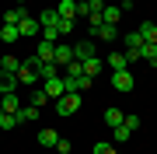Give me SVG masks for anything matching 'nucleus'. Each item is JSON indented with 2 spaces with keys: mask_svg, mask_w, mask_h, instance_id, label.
<instances>
[{
  "mask_svg": "<svg viewBox=\"0 0 157 154\" xmlns=\"http://www.w3.org/2000/svg\"><path fill=\"white\" fill-rule=\"evenodd\" d=\"M129 4H133V0H122V7H129Z\"/></svg>",
  "mask_w": 157,
  "mask_h": 154,
  "instance_id": "nucleus-35",
  "label": "nucleus"
},
{
  "mask_svg": "<svg viewBox=\"0 0 157 154\" xmlns=\"http://www.w3.org/2000/svg\"><path fill=\"white\" fill-rule=\"evenodd\" d=\"M67 77H84V63H80V60H70L67 63Z\"/></svg>",
  "mask_w": 157,
  "mask_h": 154,
  "instance_id": "nucleus-23",
  "label": "nucleus"
},
{
  "mask_svg": "<svg viewBox=\"0 0 157 154\" xmlns=\"http://www.w3.org/2000/svg\"><path fill=\"white\" fill-rule=\"evenodd\" d=\"M70 60H73V46H67V42H56V49H52V63H56V67H67Z\"/></svg>",
  "mask_w": 157,
  "mask_h": 154,
  "instance_id": "nucleus-7",
  "label": "nucleus"
},
{
  "mask_svg": "<svg viewBox=\"0 0 157 154\" xmlns=\"http://www.w3.org/2000/svg\"><path fill=\"white\" fill-rule=\"evenodd\" d=\"M14 4H17V7H25V0H14Z\"/></svg>",
  "mask_w": 157,
  "mask_h": 154,
  "instance_id": "nucleus-34",
  "label": "nucleus"
},
{
  "mask_svg": "<svg viewBox=\"0 0 157 154\" xmlns=\"http://www.w3.org/2000/svg\"><path fill=\"white\" fill-rule=\"evenodd\" d=\"M73 4H77V7H84V4H91V0H73Z\"/></svg>",
  "mask_w": 157,
  "mask_h": 154,
  "instance_id": "nucleus-33",
  "label": "nucleus"
},
{
  "mask_svg": "<svg viewBox=\"0 0 157 154\" xmlns=\"http://www.w3.org/2000/svg\"><path fill=\"white\" fill-rule=\"evenodd\" d=\"M91 35H94V39H105V42H115L119 39V25H105V21H101Z\"/></svg>",
  "mask_w": 157,
  "mask_h": 154,
  "instance_id": "nucleus-9",
  "label": "nucleus"
},
{
  "mask_svg": "<svg viewBox=\"0 0 157 154\" xmlns=\"http://www.w3.org/2000/svg\"><path fill=\"white\" fill-rule=\"evenodd\" d=\"M17 32H21V39H32V35H42V25L35 18H28V11H25L21 21H17Z\"/></svg>",
  "mask_w": 157,
  "mask_h": 154,
  "instance_id": "nucleus-3",
  "label": "nucleus"
},
{
  "mask_svg": "<svg viewBox=\"0 0 157 154\" xmlns=\"http://www.w3.org/2000/svg\"><path fill=\"white\" fill-rule=\"evenodd\" d=\"M17 109H21V102H17V95H0V112H17Z\"/></svg>",
  "mask_w": 157,
  "mask_h": 154,
  "instance_id": "nucleus-16",
  "label": "nucleus"
},
{
  "mask_svg": "<svg viewBox=\"0 0 157 154\" xmlns=\"http://www.w3.org/2000/svg\"><path fill=\"white\" fill-rule=\"evenodd\" d=\"M91 154H115V147H112L108 140H98V144H94V151H91Z\"/></svg>",
  "mask_w": 157,
  "mask_h": 154,
  "instance_id": "nucleus-29",
  "label": "nucleus"
},
{
  "mask_svg": "<svg viewBox=\"0 0 157 154\" xmlns=\"http://www.w3.org/2000/svg\"><path fill=\"white\" fill-rule=\"evenodd\" d=\"M56 14H59V18H70V21H77V4H73V0H59V4H56Z\"/></svg>",
  "mask_w": 157,
  "mask_h": 154,
  "instance_id": "nucleus-13",
  "label": "nucleus"
},
{
  "mask_svg": "<svg viewBox=\"0 0 157 154\" xmlns=\"http://www.w3.org/2000/svg\"><path fill=\"white\" fill-rule=\"evenodd\" d=\"M14 77H17V84H21V88H32V84H39V81H42V77L35 74L32 67H28V63H21V67H17V74H14Z\"/></svg>",
  "mask_w": 157,
  "mask_h": 154,
  "instance_id": "nucleus-6",
  "label": "nucleus"
},
{
  "mask_svg": "<svg viewBox=\"0 0 157 154\" xmlns=\"http://www.w3.org/2000/svg\"><path fill=\"white\" fill-rule=\"evenodd\" d=\"M56 140H59V133L52 130V126H45V130H39V144H42V147H56Z\"/></svg>",
  "mask_w": 157,
  "mask_h": 154,
  "instance_id": "nucleus-15",
  "label": "nucleus"
},
{
  "mask_svg": "<svg viewBox=\"0 0 157 154\" xmlns=\"http://www.w3.org/2000/svg\"><path fill=\"white\" fill-rule=\"evenodd\" d=\"M42 39L45 42H56L59 39V28H56V25H42Z\"/></svg>",
  "mask_w": 157,
  "mask_h": 154,
  "instance_id": "nucleus-25",
  "label": "nucleus"
},
{
  "mask_svg": "<svg viewBox=\"0 0 157 154\" xmlns=\"http://www.w3.org/2000/svg\"><path fill=\"white\" fill-rule=\"evenodd\" d=\"M73 25H77V21H70V18H59L56 28H59V35H67V32H73Z\"/></svg>",
  "mask_w": 157,
  "mask_h": 154,
  "instance_id": "nucleus-31",
  "label": "nucleus"
},
{
  "mask_svg": "<svg viewBox=\"0 0 157 154\" xmlns=\"http://www.w3.org/2000/svg\"><path fill=\"white\" fill-rule=\"evenodd\" d=\"M105 4H112V0H105Z\"/></svg>",
  "mask_w": 157,
  "mask_h": 154,
  "instance_id": "nucleus-36",
  "label": "nucleus"
},
{
  "mask_svg": "<svg viewBox=\"0 0 157 154\" xmlns=\"http://www.w3.org/2000/svg\"><path fill=\"white\" fill-rule=\"evenodd\" d=\"M77 109H80V95H59L56 98V116H73V112H77Z\"/></svg>",
  "mask_w": 157,
  "mask_h": 154,
  "instance_id": "nucleus-2",
  "label": "nucleus"
},
{
  "mask_svg": "<svg viewBox=\"0 0 157 154\" xmlns=\"http://www.w3.org/2000/svg\"><path fill=\"white\" fill-rule=\"evenodd\" d=\"M28 102H32L35 109H39V105H45V102H49V95H45L42 88H39V91H32V98H28Z\"/></svg>",
  "mask_w": 157,
  "mask_h": 154,
  "instance_id": "nucleus-28",
  "label": "nucleus"
},
{
  "mask_svg": "<svg viewBox=\"0 0 157 154\" xmlns=\"http://www.w3.org/2000/svg\"><path fill=\"white\" fill-rule=\"evenodd\" d=\"M105 67H108V70H129V63H126V53H108Z\"/></svg>",
  "mask_w": 157,
  "mask_h": 154,
  "instance_id": "nucleus-12",
  "label": "nucleus"
},
{
  "mask_svg": "<svg viewBox=\"0 0 157 154\" xmlns=\"http://www.w3.org/2000/svg\"><path fill=\"white\" fill-rule=\"evenodd\" d=\"M91 56H98V42L94 39H84V42H77V46H73V60H91Z\"/></svg>",
  "mask_w": 157,
  "mask_h": 154,
  "instance_id": "nucleus-4",
  "label": "nucleus"
},
{
  "mask_svg": "<svg viewBox=\"0 0 157 154\" xmlns=\"http://www.w3.org/2000/svg\"><path fill=\"white\" fill-rule=\"evenodd\" d=\"M17 67H21V60H17V56H11V53H7V56H0V70H7V74H17Z\"/></svg>",
  "mask_w": 157,
  "mask_h": 154,
  "instance_id": "nucleus-19",
  "label": "nucleus"
},
{
  "mask_svg": "<svg viewBox=\"0 0 157 154\" xmlns=\"http://www.w3.org/2000/svg\"><path fill=\"white\" fill-rule=\"evenodd\" d=\"M56 21H59V14L52 11V7H49V11H42V18H39V25H56Z\"/></svg>",
  "mask_w": 157,
  "mask_h": 154,
  "instance_id": "nucleus-27",
  "label": "nucleus"
},
{
  "mask_svg": "<svg viewBox=\"0 0 157 154\" xmlns=\"http://www.w3.org/2000/svg\"><path fill=\"white\" fill-rule=\"evenodd\" d=\"M122 11H126L122 4H105V11H101V21H105V25H119Z\"/></svg>",
  "mask_w": 157,
  "mask_h": 154,
  "instance_id": "nucleus-8",
  "label": "nucleus"
},
{
  "mask_svg": "<svg viewBox=\"0 0 157 154\" xmlns=\"http://www.w3.org/2000/svg\"><path fill=\"white\" fill-rule=\"evenodd\" d=\"M105 123H108V126H119V123H122V112H119L115 105H112V109H105Z\"/></svg>",
  "mask_w": 157,
  "mask_h": 154,
  "instance_id": "nucleus-24",
  "label": "nucleus"
},
{
  "mask_svg": "<svg viewBox=\"0 0 157 154\" xmlns=\"http://www.w3.org/2000/svg\"><path fill=\"white\" fill-rule=\"evenodd\" d=\"M17 88H21V84H17V77L7 74V70H0V95H14Z\"/></svg>",
  "mask_w": 157,
  "mask_h": 154,
  "instance_id": "nucleus-10",
  "label": "nucleus"
},
{
  "mask_svg": "<svg viewBox=\"0 0 157 154\" xmlns=\"http://www.w3.org/2000/svg\"><path fill=\"white\" fill-rule=\"evenodd\" d=\"M14 119H17V126H21V123H35V119H39V109H35V105H21L14 112Z\"/></svg>",
  "mask_w": 157,
  "mask_h": 154,
  "instance_id": "nucleus-11",
  "label": "nucleus"
},
{
  "mask_svg": "<svg viewBox=\"0 0 157 154\" xmlns=\"http://www.w3.org/2000/svg\"><path fill=\"white\" fill-rule=\"evenodd\" d=\"M0 39L11 46V42H17L21 39V32H17V25H0Z\"/></svg>",
  "mask_w": 157,
  "mask_h": 154,
  "instance_id": "nucleus-18",
  "label": "nucleus"
},
{
  "mask_svg": "<svg viewBox=\"0 0 157 154\" xmlns=\"http://www.w3.org/2000/svg\"><path fill=\"white\" fill-rule=\"evenodd\" d=\"M21 14H25V7H11V11H4V21H0V25H17Z\"/></svg>",
  "mask_w": 157,
  "mask_h": 154,
  "instance_id": "nucleus-21",
  "label": "nucleus"
},
{
  "mask_svg": "<svg viewBox=\"0 0 157 154\" xmlns=\"http://www.w3.org/2000/svg\"><path fill=\"white\" fill-rule=\"evenodd\" d=\"M112 88H115L119 95H129L136 88V77L129 74V70H112Z\"/></svg>",
  "mask_w": 157,
  "mask_h": 154,
  "instance_id": "nucleus-1",
  "label": "nucleus"
},
{
  "mask_svg": "<svg viewBox=\"0 0 157 154\" xmlns=\"http://www.w3.org/2000/svg\"><path fill=\"white\" fill-rule=\"evenodd\" d=\"M140 39L143 42H157V25L154 21H140Z\"/></svg>",
  "mask_w": 157,
  "mask_h": 154,
  "instance_id": "nucleus-17",
  "label": "nucleus"
},
{
  "mask_svg": "<svg viewBox=\"0 0 157 154\" xmlns=\"http://www.w3.org/2000/svg\"><path fill=\"white\" fill-rule=\"evenodd\" d=\"M129 137H133V130H126L122 123H119V126H112V140H115V144H126Z\"/></svg>",
  "mask_w": 157,
  "mask_h": 154,
  "instance_id": "nucleus-22",
  "label": "nucleus"
},
{
  "mask_svg": "<svg viewBox=\"0 0 157 154\" xmlns=\"http://www.w3.org/2000/svg\"><path fill=\"white\" fill-rule=\"evenodd\" d=\"M70 151H73V144L59 137V140H56V154H70Z\"/></svg>",
  "mask_w": 157,
  "mask_h": 154,
  "instance_id": "nucleus-32",
  "label": "nucleus"
},
{
  "mask_svg": "<svg viewBox=\"0 0 157 154\" xmlns=\"http://www.w3.org/2000/svg\"><path fill=\"white\" fill-rule=\"evenodd\" d=\"M101 70H105V60H101V56H91V60H84V74H87V77H98Z\"/></svg>",
  "mask_w": 157,
  "mask_h": 154,
  "instance_id": "nucleus-14",
  "label": "nucleus"
},
{
  "mask_svg": "<svg viewBox=\"0 0 157 154\" xmlns=\"http://www.w3.org/2000/svg\"><path fill=\"white\" fill-rule=\"evenodd\" d=\"M122 126H126V130H140V116H122Z\"/></svg>",
  "mask_w": 157,
  "mask_h": 154,
  "instance_id": "nucleus-30",
  "label": "nucleus"
},
{
  "mask_svg": "<svg viewBox=\"0 0 157 154\" xmlns=\"http://www.w3.org/2000/svg\"><path fill=\"white\" fill-rule=\"evenodd\" d=\"M42 91L49 95V102H56L59 95H67V88H63V77H45V81H42Z\"/></svg>",
  "mask_w": 157,
  "mask_h": 154,
  "instance_id": "nucleus-5",
  "label": "nucleus"
},
{
  "mask_svg": "<svg viewBox=\"0 0 157 154\" xmlns=\"http://www.w3.org/2000/svg\"><path fill=\"white\" fill-rule=\"evenodd\" d=\"M52 49H56V42H39V49H35V56H39V60H52Z\"/></svg>",
  "mask_w": 157,
  "mask_h": 154,
  "instance_id": "nucleus-20",
  "label": "nucleus"
},
{
  "mask_svg": "<svg viewBox=\"0 0 157 154\" xmlns=\"http://www.w3.org/2000/svg\"><path fill=\"white\" fill-rule=\"evenodd\" d=\"M122 42H126V49H140V46H143V39H140V32H129V35H126Z\"/></svg>",
  "mask_w": 157,
  "mask_h": 154,
  "instance_id": "nucleus-26",
  "label": "nucleus"
}]
</instances>
